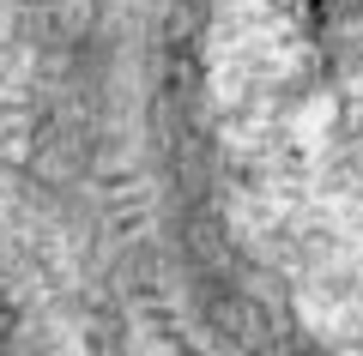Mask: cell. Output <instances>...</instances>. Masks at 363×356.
Masks as SVG:
<instances>
[{
  "instance_id": "6da1fadb",
  "label": "cell",
  "mask_w": 363,
  "mask_h": 356,
  "mask_svg": "<svg viewBox=\"0 0 363 356\" xmlns=\"http://www.w3.org/2000/svg\"><path fill=\"white\" fill-rule=\"evenodd\" d=\"M206 91L236 229L363 356V0H212Z\"/></svg>"
}]
</instances>
